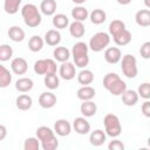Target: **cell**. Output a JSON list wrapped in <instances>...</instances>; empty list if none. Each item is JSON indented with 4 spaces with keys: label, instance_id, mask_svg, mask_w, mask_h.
Returning <instances> with one entry per match:
<instances>
[{
    "label": "cell",
    "instance_id": "obj_1",
    "mask_svg": "<svg viewBox=\"0 0 150 150\" xmlns=\"http://www.w3.org/2000/svg\"><path fill=\"white\" fill-rule=\"evenodd\" d=\"M36 137L39 138L40 145L43 150H55L59 146V141L55 136V132L49 127H39L36 129Z\"/></svg>",
    "mask_w": 150,
    "mask_h": 150
},
{
    "label": "cell",
    "instance_id": "obj_2",
    "mask_svg": "<svg viewBox=\"0 0 150 150\" xmlns=\"http://www.w3.org/2000/svg\"><path fill=\"white\" fill-rule=\"evenodd\" d=\"M103 87L114 96H121L127 89V83L116 73H108L103 77Z\"/></svg>",
    "mask_w": 150,
    "mask_h": 150
},
{
    "label": "cell",
    "instance_id": "obj_3",
    "mask_svg": "<svg viewBox=\"0 0 150 150\" xmlns=\"http://www.w3.org/2000/svg\"><path fill=\"white\" fill-rule=\"evenodd\" d=\"M89 47L86 42L79 41L73 45L71 52H70V56H73L74 60V64L79 68H86L89 63Z\"/></svg>",
    "mask_w": 150,
    "mask_h": 150
},
{
    "label": "cell",
    "instance_id": "obj_4",
    "mask_svg": "<svg viewBox=\"0 0 150 150\" xmlns=\"http://www.w3.org/2000/svg\"><path fill=\"white\" fill-rule=\"evenodd\" d=\"M21 15H22L25 25L30 28L38 27L42 21L41 12L38 9V7L34 4L23 5V7L21 8Z\"/></svg>",
    "mask_w": 150,
    "mask_h": 150
},
{
    "label": "cell",
    "instance_id": "obj_5",
    "mask_svg": "<svg viewBox=\"0 0 150 150\" xmlns=\"http://www.w3.org/2000/svg\"><path fill=\"white\" fill-rule=\"evenodd\" d=\"M104 124V132L107 136L111 138H116L122 132V125L120 122V118L115 114H107L103 118Z\"/></svg>",
    "mask_w": 150,
    "mask_h": 150
},
{
    "label": "cell",
    "instance_id": "obj_6",
    "mask_svg": "<svg viewBox=\"0 0 150 150\" xmlns=\"http://www.w3.org/2000/svg\"><path fill=\"white\" fill-rule=\"evenodd\" d=\"M121 69L123 75L128 79H135L138 73L136 57L132 54H125L121 57Z\"/></svg>",
    "mask_w": 150,
    "mask_h": 150
},
{
    "label": "cell",
    "instance_id": "obj_7",
    "mask_svg": "<svg viewBox=\"0 0 150 150\" xmlns=\"http://www.w3.org/2000/svg\"><path fill=\"white\" fill-rule=\"evenodd\" d=\"M110 43V35L105 32H97L95 33L90 40H89V48L95 52V53H98V52H102L103 49H105Z\"/></svg>",
    "mask_w": 150,
    "mask_h": 150
},
{
    "label": "cell",
    "instance_id": "obj_8",
    "mask_svg": "<svg viewBox=\"0 0 150 150\" xmlns=\"http://www.w3.org/2000/svg\"><path fill=\"white\" fill-rule=\"evenodd\" d=\"M57 70L56 62L52 59H41L35 61L34 63V71L38 75H48L55 74Z\"/></svg>",
    "mask_w": 150,
    "mask_h": 150
},
{
    "label": "cell",
    "instance_id": "obj_9",
    "mask_svg": "<svg viewBox=\"0 0 150 150\" xmlns=\"http://www.w3.org/2000/svg\"><path fill=\"white\" fill-rule=\"evenodd\" d=\"M59 74H60V77L66 80V81H70L75 77L76 75V68H75V64L69 62V61H66V62H62L61 66H60V69H59Z\"/></svg>",
    "mask_w": 150,
    "mask_h": 150
},
{
    "label": "cell",
    "instance_id": "obj_10",
    "mask_svg": "<svg viewBox=\"0 0 150 150\" xmlns=\"http://www.w3.org/2000/svg\"><path fill=\"white\" fill-rule=\"evenodd\" d=\"M56 96L52 91H43L39 96V104L43 109H50L56 104Z\"/></svg>",
    "mask_w": 150,
    "mask_h": 150
},
{
    "label": "cell",
    "instance_id": "obj_11",
    "mask_svg": "<svg viewBox=\"0 0 150 150\" xmlns=\"http://www.w3.org/2000/svg\"><path fill=\"white\" fill-rule=\"evenodd\" d=\"M11 69L16 75H23L28 70V62L23 57H15L11 62Z\"/></svg>",
    "mask_w": 150,
    "mask_h": 150
},
{
    "label": "cell",
    "instance_id": "obj_12",
    "mask_svg": "<svg viewBox=\"0 0 150 150\" xmlns=\"http://www.w3.org/2000/svg\"><path fill=\"white\" fill-rule=\"evenodd\" d=\"M122 52L118 47H108L104 50V60L110 64H116L121 61Z\"/></svg>",
    "mask_w": 150,
    "mask_h": 150
},
{
    "label": "cell",
    "instance_id": "obj_13",
    "mask_svg": "<svg viewBox=\"0 0 150 150\" xmlns=\"http://www.w3.org/2000/svg\"><path fill=\"white\" fill-rule=\"evenodd\" d=\"M54 132L61 137L68 136L71 132V125L67 120L60 118L54 123Z\"/></svg>",
    "mask_w": 150,
    "mask_h": 150
},
{
    "label": "cell",
    "instance_id": "obj_14",
    "mask_svg": "<svg viewBox=\"0 0 150 150\" xmlns=\"http://www.w3.org/2000/svg\"><path fill=\"white\" fill-rule=\"evenodd\" d=\"M73 128L75 130V132H77L79 135H87L90 131V124L89 122L86 120V117H76L73 122Z\"/></svg>",
    "mask_w": 150,
    "mask_h": 150
},
{
    "label": "cell",
    "instance_id": "obj_15",
    "mask_svg": "<svg viewBox=\"0 0 150 150\" xmlns=\"http://www.w3.org/2000/svg\"><path fill=\"white\" fill-rule=\"evenodd\" d=\"M96 95V90L90 87L89 84L88 86H82L81 88L77 89L76 91V96L77 98H80L81 101H89V100H93Z\"/></svg>",
    "mask_w": 150,
    "mask_h": 150
},
{
    "label": "cell",
    "instance_id": "obj_16",
    "mask_svg": "<svg viewBox=\"0 0 150 150\" xmlns=\"http://www.w3.org/2000/svg\"><path fill=\"white\" fill-rule=\"evenodd\" d=\"M43 41L48 46L55 47V46H57L61 42V33L57 29H49V30L46 32Z\"/></svg>",
    "mask_w": 150,
    "mask_h": 150
},
{
    "label": "cell",
    "instance_id": "obj_17",
    "mask_svg": "<svg viewBox=\"0 0 150 150\" xmlns=\"http://www.w3.org/2000/svg\"><path fill=\"white\" fill-rule=\"evenodd\" d=\"M121 96H122V102L127 107H134L138 102V97H139L137 91L132 89H125Z\"/></svg>",
    "mask_w": 150,
    "mask_h": 150
},
{
    "label": "cell",
    "instance_id": "obj_18",
    "mask_svg": "<svg viewBox=\"0 0 150 150\" xmlns=\"http://www.w3.org/2000/svg\"><path fill=\"white\" fill-rule=\"evenodd\" d=\"M15 105L19 110H22V111H26V110H29L33 105V98L27 95V94H22V95H19L15 100Z\"/></svg>",
    "mask_w": 150,
    "mask_h": 150
},
{
    "label": "cell",
    "instance_id": "obj_19",
    "mask_svg": "<svg viewBox=\"0 0 150 150\" xmlns=\"http://www.w3.org/2000/svg\"><path fill=\"white\" fill-rule=\"evenodd\" d=\"M105 139H107V135L101 129H96V130L91 131L89 135V142L94 146H101L105 142Z\"/></svg>",
    "mask_w": 150,
    "mask_h": 150
},
{
    "label": "cell",
    "instance_id": "obj_20",
    "mask_svg": "<svg viewBox=\"0 0 150 150\" xmlns=\"http://www.w3.org/2000/svg\"><path fill=\"white\" fill-rule=\"evenodd\" d=\"M34 82L29 77H20L15 82V89L20 93H28L33 89Z\"/></svg>",
    "mask_w": 150,
    "mask_h": 150
},
{
    "label": "cell",
    "instance_id": "obj_21",
    "mask_svg": "<svg viewBox=\"0 0 150 150\" xmlns=\"http://www.w3.org/2000/svg\"><path fill=\"white\" fill-rule=\"evenodd\" d=\"M80 111L84 117H91L96 114L97 111V105L96 103H94L91 100L89 101H83V103H81L80 105Z\"/></svg>",
    "mask_w": 150,
    "mask_h": 150
},
{
    "label": "cell",
    "instance_id": "obj_22",
    "mask_svg": "<svg viewBox=\"0 0 150 150\" xmlns=\"http://www.w3.org/2000/svg\"><path fill=\"white\" fill-rule=\"evenodd\" d=\"M7 34H8V38L13 42H21L26 38L25 30L21 27H19V26H12V27H9Z\"/></svg>",
    "mask_w": 150,
    "mask_h": 150
},
{
    "label": "cell",
    "instance_id": "obj_23",
    "mask_svg": "<svg viewBox=\"0 0 150 150\" xmlns=\"http://www.w3.org/2000/svg\"><path fill=\"white\" fill-rule=\"evenodd\" d=\"M69 33L73 38L75 39H80L86 33V28H84V25L81 22V21H73L71 23H69Z\"/></svg>",
    "mask_w": 150,
    "mask_h": 150
},
{
    "label": "cell",
    "instance_id": "obj_24",
    "mask_svg": "<svg viewBox=\"0 0 150 150\" xmlns=\"http://www.w3.org/2000/svg\"><path fill=\"white\" fill-rule=\"evenodd\" d=\"M53 56H54L55 61L62 63V62H66V61L69 60V57H70V50L67 47L59 46V47H55V49L53 50Z\"/></svg>",
    "mask_w": 150,
    "mask_h": 150
},
{
    "label": "cell",
    "instance_id": "obj_25",
    "mask_svg": "<svg viewBox=\"0 0 150 150\" xmlns=\"http://www.w3.org/2000/svg\"><path fill=\"white\" fill-rule=\"evenodd\" d=\"M56 6L55 0H42L40 4V12L47 16L54 15L56 12Z\"/></svg>",
    "mask_w": 150,
    "mask_h": 150
},
{
    "label": "cell",
    "instance_id": "obj_26",
    "mask_svg": "<svg viewBox=\"0 0 150 150\" xmlns=\"http://www.w3.org/2000/svg\"><path fill=\"white\" fill-rule=\"evenodd\" d=\"M135 21L141 27L150 26V11L149 9H139L135 15Z\"/></svg>",
    "mask_w": 150,
    "mask_h": 150
},
{
    "label": "cell",
    "instance_id": "obj_27",
    "mask_svg": "<svg viewBox=\"0 0 150 150\" xmlns=\"http://www.w3.org/2000/svg\"><path fill=\"white\" fill-rule=\"evenodd\" d=\"M112 40L117 46H127L131 41V33L125 28L120 33H117L116 35H114Z\"/></svg>",
    "mask_w": 150,
    "mask_h": 150
},
{
    "label": "cell",
    "instance_id": "obj_28",
    "mask_svg": "<svg viewBox=\"0 0 150 150\" xmlns=\"http://www.w3.org/2000/svg\"><path fill=\"white\" fill-rule=\"evenodd\" d=\"M71 18L75 20V21H81L83 22L84 20H87L89 18V12L86 7L79 5L76 7H74L71 9Z\"/></svg>",
    "mask_w": 150,
    "mask_h": 150
},
{
    "label": "cell",
    "instance_id": "obj_29",
    "mask_svg": "<svg viewBox=\"0 0 150 150\" xmlns=\"http://www.w3.org/2000/svg\"><path fill=\"white\" fill-rule=\"evenodd\" d=\"M52 23L56 29H63V28H67L69 26V19L66 14H62V13L54 14Z\"/></svg>",
    "mask_w": 150,
    "mask_h": 150
},
{
    "label": "cell",
    "instance_id": "obj_30",
    "mask_svg": "<svg viewBox=\"0 0 150 150\" xmlns=\"http://www.w3.org/2000/svg\"><path fill=\"white\" fill-rule=\"evenodd\" d=\"M89 19L91 23L101 25L107 20V13L101 8H96V9H93L91 13H89Z\"/></svg>",
    "mask_w": 150,
    "mask_h": 150
},
{
    "label": "cell",
    "instance_id": "obj_31",
    "mask_svg": "<svg viewBox=\"0 0 150 150\" xmlns=\"http://www.w3.org/2000/svg\"><path fill=\"white\" fill-rule=\"evenodd\" d=\"M77 81L80 84H83V86L91 84L94 81V73L89 69L82 68V70L77 74Z\"/></svg>",
    "mask_w": 150,
    "mask_h": 150
},
{
    "label": "cell",
    "instance_id": "obj_32",
    "mask_svg": "<svg viewBox=\"0 0 150 150\" xmlns=\"http://www.w3.org/2000/svg\"><path fill=\"white\" fill-rule=\"evenodd\" d=\"M43 39L40 35H33L28 41V48L33 53H38L43 48Z\"/></svg>",
    "mask_w": 150,
    "mask_h": 150
},
{
    "label": "cell",
    "instance_id": "obj_33",
    "mask_svg": "<svg viewBox=\"0 0 150 150\" xmlns=\"http://www.w3.org/2000/svg\"><path fill=\"white\" fill-rule=\"evenodd\" d=\"M12 82L11 71L2 64H0V88H7Z\"/></svg>",
    "mask_w": 150,
    "mask_h": 150
},
{
    "label": "cell",
    "instance_id": "obj_34",
    "mask_svg": "<svg viewBox=\"0 0 150 150\" xmlns=\"http://www.w3.org/2000/svg\"><path fill=\"white\" fill-rule=\"evenodd\" d=\"M43 83H45V86L48 89L54 90V89H57L59 88V86H60V79L56 75V73L55 74H48V75H45Z\"/></svg>",
    "mask_w": 150,
    "mask_h": 150
},
{
    "label": "cell",
    "instance_id": "obj_35",
    "mask_svg": "<svg viewBox=\"0 0 150 150\" xmlns=\"http://www.w3.org/2000/svg\"><path fill=\"white\" fill-rule=\"evenodd\" d=\"M22 0H4V9L7 14H15L19 11Z\"/></svg>",
    "mask_w": 150,
    "mask_h": 150
},
{
    "label": "cell",
    "instance_id": "obj_36",
    "mask_svg": "<svg viewBox=\"0 0 150 150\" xmlns=\"http://www.w3.org/2000/svg\"><path fill=\"white\" fill-rule=\"evenodd\" d=\"M123 29H125V23L122 20L115 19L109 23V35H111V36L116 35L117 33H120Z\"/></svg>",
    "mask_w": 150,
    "mask_h": 150
},
{
    "label": "cell",
    "instance_id": "obj_37",
    "mask_svg": "<svg viewBox=\"0 0 150 150\" xmlns=\"http://www.w3.org/2000/svg\"><path fill=\"white\" fill-rule=\"evenodd\" d=\"M13 56V48L9 45H1L0 46V61L6 62Z\"/></svg>",
    "mask_w": 150,
    "mask_h": 150
},
{
    "label": "cell",
    "instance_id": "obj_38",
    "mask_svg": "<svg viewBox=\"0 0 150 150\" xmlns=\"http://www.w3.org/2000/svg\"><path fill=\"white\" fill-rule=\"evenodd\" d=\"M40 141L38 137H28L23 143V150H39Z\"/></svg>",
    "mask_w": 150,
    "mask_h": 150
},
{
    "label": "cell",
    "instance_id": "obj_39",
    "mask_svg": "<svg viewBox=\"0 0 150 150\" xmlns=\"http://www.w3.org/2000/svg\"><path fill=\"white\" fill-rule=\"evenodd\" d=\"M137 94L142 98L149 100L150 98V83L149 82H144V83L139 84V87L137 89Z\"/></svg>",
    "mask_w": 150,
    "mask_h": 150
},
{
    "label": "cell",
    "instance_id": "obj_40",
    "mask_svg": "<svg viewBox=\"0 0 150 150\" xmlns=\"http://www.w3.org/2000/svg\"><path fill=\"white\" fill-rule=\"evenodd\" d=\"M139 54H141V56H142L143 59H145V60L150 59V42H149V41L144 42V43L141 46Z\"/></svg>",
    "mask_w": 150,
    "mask_h": 150
},
{
    "label": "cell",
    "instance_id": "obj_41",
    "mask_svg": "<svg viewBox=\"0 0 150 150\" xmlns=\"http://www.w3.org/2000/svg\"><path fill=\"white\" fill-rule=\"evenodd\" d=\"M108 149L109 150H123L124 149V144L120 139H112L108 144Z\"/></svg>",
    "mask_w": 150,
    "mask_h": 150
},
{
    "label": "cell",
    "instance_id": "obj_42",
    "mask_svg": "<svg viewBox=\"0 0 150 150\" xmlns=\"http://www.w3.org/2000/svg\"><path fill=\"white\" fill-rule=\"evenodd\" d=\"M141 110L145 117H150V102H149V100H145V102L142 103Z\"/></svg>",
    "mask_w": 150,
    "mask_h": 150
},
{
    "label": "cell",
    "instance_id": "obj_43",
    "mask_svg": "<svg viewBox=\"0 0 150 150\" xmlns=\"http://www.w3.org/2000/svg\"><path fill=\"white\" fill-rule=\"evenodd\" d=\"M7 136V128L4 124H0V141L5 139Z\"/></svg>",
    "mask_w": 150,
    "mask_h": 150
},
{
    "label": "cell",
    "instance_id": "obj_44",
    "mask_svg": "<svg viewBox=\"0 0 150 150\" xmlns=\"http://www.w3.org/2000/svg\"><path fill=\"white\" fill-rule=\"evenodd\" d=\"M117 1V4H120V5H122V6H125V5H129L132 0H116Z\"/></svg>",
    "mask_w": 150,
    "mask_h": 150
},
{
    "label": "cell",
    "instance_id": "obj_45",
    "mask_svg": "<svg viewBox=\"0 0 150 150\" xmlns=\"http://www.w3.org/2000/svg\"><path fill=\"white\" fill-rule=\"evenodd\" d=\"M74 4H77V5H82V4H84L87 0H71Z\"/></svg>",
    "mask_w": 150,
    "mask_h": 150
},
{
    "label": "cell",
    "instance_id": "obj_46",
    "mask_svg": "<svg viewBox=\"0 0 150 150\" xmlns=\"http://www.w3.org/2000/svg\"><path fill=\"white\" fill-rule=\"evenodd\" d=\"M144 4H145V6H146L148 8L150 7V1H149V0H144Z\"/></svg>",
    "mask_w": 150,
    "mask_h": 150
}]
</instances>
